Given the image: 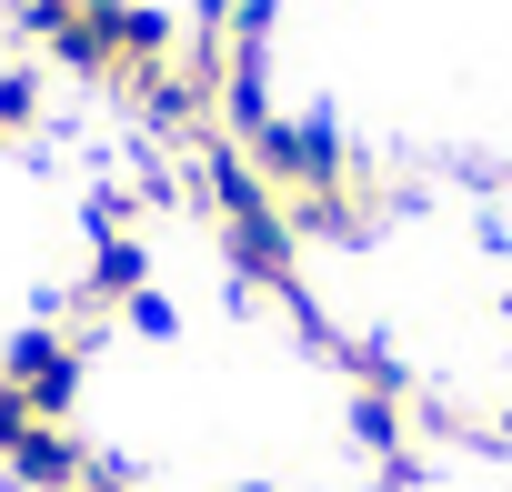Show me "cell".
I'll return each mask as SVG.
<instances>
[{
    "instance_id": "1",
    "label": "cell",
    "mask_w": 512,
    "mask_h": 492,
    "mask_svg": "<svg viewBox=\"0 0 512 492\" xmlns=\"http://www.w3.org/2000/svg\"><path fill=\"white\" fill-rule=\"evenodd\" d=\"M0 382H11L31 412H71V382H81V342H61V332H21L11 342V362H0Z\"/></svg>"
},
{
    "instance_id": "2",
    "label": "cell",
    "mask_w": 512,
    "mask_h": 492,
    "mask_svg": "<svg viewBox=\"0 0 512 492\" xmlns=\"http://www.w3.org/2000/svg\"><path fill=\"white\" fill-rule=\"evenodd\" d=\"M0 131H11V121H0Z\"/></svg>"
}]
</instances>
